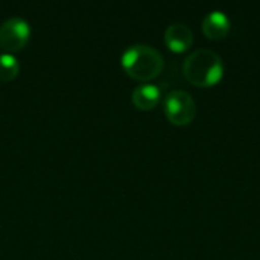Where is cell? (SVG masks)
I'll list each match as a JSON object with an SVG mask.
<instances>
[{"label": "cell", "mask_w": 260, "mask_h": 260, "mask_svg": "<svg viewBox=\"0 0 260 260\" xmlns=\"http://www.w3.org/2000/svg\"><path fill=\"white\" fill-rule=\"evenodd\" d=\"M32 29L26 18L23 17H9L0 24V46L11 52L23 49L29 38Z\"/></svg>", "instance_id": "277c9868"}, {"label": "cell", "mask_w": 260, "mask_h": 260, "mask_svg": "<svg viewBox=\"0 0 260 260\" xmlns=\"http://www.w3.org/2000/svg\"><path fill=\"white\" fill-rule=\"evenodd\" d=\"M20 72V62L15 55L5 52L0 53V81H12Z\"/></svg>", "instance_id": "ba28073f"}, {"label": "cell", "mask_w": 260, "mask_h": 260, "mask_svg": "<svg viewBox=\"0 0 260 260\" xmlns=\"http://www.w3.org/2000/svg\"><path fill=\"white\" fill-rule=\"evenodd\" d=\"M183 73L197 87H212L222 79L224 61L212 49H197L184 59Z\"/></svg>", "instance_id": "6da1fadb"}, {"label": "cell", "mask_w": 260, "mask_h": 260, "mask_svg": "<svg viewBox=\"0 0 260 260\" xmlns=\"http://www.w3.org/2000/svg\"><path fill=\"white\" fill-rule=\"evenodd\" d=\"M203 32L210 40H222L230 32V18L221 9L210 11L203 20Z\"/></svg>", "instance_id": "8992f818"}, {"label": "cell", "mask_w": 260, "mask_h": 260, "mask_svg": "<svg viewBox=\"0 0 260 260\" xmlns=\"http://www.w3.org/2000/svg\"><path fill=\"white\" fill-rule=\"evenodd\" d=\"M165 43L175 53L186 52L193 43V32L186 23H171L165 30Z\"/></svg>", "instance_id": "5b68a950"}, {"label": "cell", "mask_w": 260, "mask_h": 260, "mask_svg": "<svg viewBox=\"0 0 260 260\" xmlns=\"http://www.w3.org/2000/svg\"><path fill=\"white\" fill-rule=\"evenodd\" d=\"M165 114L177 126L192 123L197 116V104L186 90H174L165 99Z\"/></svg>", "instance_id": "3957f363"}, {"label": "cell", "mask_w": 260, "mask_h": 260, "mask_svg": "<svg viewBox=\"0 0 260 260\" xmlns=\"http://www.w3.org/2000/svg\"><path fill=\"white\" fill-rule=\"evenodd\" d=\"M120 62L125 72L139 81L157 78L165 67L163 55L155 47L143 43L128 46L122 53Z\"/></svg>", "instance_id": "7a4b0ae2"}, {"label": "cell", "mask_w": 260, "mask_h": 260, "mask_svg": "<svg viewBox=\"0 0 260 260\" xmlns=\"http://www.w3.org/2000/svg\"><path fill=\"white\" fill-rule=\"evenodd\" d=\"M161 98V88L152 82H143L133 90L131 99L139 110H152Z\"/></svg>", "instance_id": "52a82bcc"}]
</instances>
